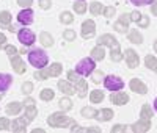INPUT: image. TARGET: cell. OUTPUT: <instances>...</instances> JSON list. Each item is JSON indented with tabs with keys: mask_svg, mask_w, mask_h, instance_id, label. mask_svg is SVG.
<instances>
[{
	"mask_svg": "<svg viewBox=\"0 0 157 133\" xmlns=\"http://www.w3.org/2000/svg\"><path fill=\"white\" fill-rule=\"evenodd\" d=\"M90 11H91V14H94V16H99L101 13L104 11V5L99 3V2H93L90 6Z\"/></svg>",
	"mask_w": 157,
	"mask_h": 133,
	"instance_id": "obj_29",
	"label": "cell"
},
{
	"mask_svg": "<svg viewBox=\"0 0 157 133\" xmlns=\"http://www.w3.org/2000/svg\"><path fill=\"white\" fill-rule=\"evenodd\" d=\"M104 86H105L107 89H110V91H118V89L124 88V82L116 75H109V77H105V80H104Z\"/></svg>",
	"mask_w": 157,
	"mask_h": 133,
	"instance_id": "obj_5",
	"label": "cell"
},
{
	"mask_svg": "<svg viewBox=\"0 0 157 133\" xmlns=\"http://www.w3.org/2000/svg\"><path fill=\"white\" fill-rule=\"evenodd\" d=\"M80 2H83V0H80Z\"/></svg>",
	"mask_w": 157,
	"mask_h": 133,
	"instance_id": "obj_59",
	"label": "cell"
},
{
	"mask_svg": "<svg viewBox=\"0 0 157 133\" xmlns=\"http://www.w3.org/2000/svg\"><path fill=\"white\" fill-rule=\"evenodd\" d=\"M90 100L93 103H101L104 100V92L101 89H94L93 92H91V96H90Z\"/></svg>",
	"mask_w": 157,
	"mask_h": 133,
	"instance_id": "obj_24",
	"label": "cell"
},
{
	"mask_svg": "<svg viewBox=\"0 0 157 133\" xmlns=\"http://www.w3.org/2000/svg\"><path fill=\"white\" fill-rule=\"evenodd\" d=\"M50 6H52L50 0H39V8L41 9H49Z\"/></svg>",
	"mask_w": 157,
	"mask_h": 133,
	"instance_id": "obj_44",
	"label": "cell"
},
{
	"mask_svg": "<svg viewBox=\"0 0 157 133\" xmlns=\"http://www.w3.org/2000/svg\"><path fill=\"white\" fill-rule=\"evenodd\" d=\"M91 58H93L94 61H101V60L105 58V52H104V47H102V46L94 47L93 50H91Z\"/></svg>",
	"mask_w": 157,
	"mask_h": 133,
	"instance_id": "obj_21",
	"label": "cell"
},
{
	"mask_svg": "<svg viewBox=\"0 0 157 133\" xmlns=\"http://www.w3.org/2000/svg\"><path fill=\"white\" fill-rule=\"evenodd\" d=\"M6 42V36L3 35V33H0V49L3 47V44Z\"/></svg>",
	"mask_w": 157,
	"mask_h": 133,
	"instance_id": "obj_51",
	"label": "cell"
},
{
	"mask_svg": "<svg viewBox=\"0 0 157 133\" xmlns=\"http://www.w3.org/2000/svg\"><path fill=\"white\" fill-rule=\"evenodd\" d=\"M96 64H94V60L93 58H83L80 63L77 64V74H80L83 77H88L91 75V72L94 71Z\"/></svg>",
	"mask_w": 157,
	"mask_h": 133,
	"instance_id": "obj_4",
	"label": "cell"
},
{
	"mask_svg": "<svg viewBox=\"0 0 157 133\" xmlns=\"http://www.w3.org/2000/svg\"><path fill=\"white\" fill-rule=\"evenodd\" d=\"M17 39L24 46H32L35 42V33L32 30H29V28H22L17 33Z\"/></svg>",
	"mask_w": 157,
	"mask_h": 133,
	"instance_id": "obj_7",
	"label": "cell"
},
{
	"mask_svg": "<svg viewBox=\"0 0 157 133\" xmlns=\"http://www.w3.org/2000/svg\"><path fill=\"white\" fill-rule=\"evenodd\" d=\"M130 22H132V20H130V14H123L120 19L116 20V24L113 25V28H115L116 31H120V33H126Z\"/></svg>",
	"mask_w": 157,
	"mask_h": 133,
	"instance_id": "obj_10",
	"label": "cell"
},
{
	"mask_svg": "<svg viewBox=\"0 0 157 133\" xmlns=\"http://www.w3.org/2000/svg\"><path fill=\"white\" fill-rule=\"evenodd\" d=\"M151 13L154 16H157V2H154L152 5H151Z\"/></svg>",
	"mask_w": 157,
	"mask_h": 133,
	"instance_id": "obj_53",
	"label": "cell"
},
{
	"mask_svg": "<svg viewBox=\"0 0 157 133\" xmlns=\"http://www.w3.org/2000/svg\"><path fill=\"white\" fill-rule=\"evenodd\" d=\"M96 110L94 108H90V106H85V108H82V114H83V117H96Z\"/></svg>",
	"mask_w": 157,
	"mask_h": 133,
	"instance_id": "obj_34",
	"label": "cell"
},
{
	"mask_svg": "<svg viewBox=\"0 0 157 133\" xmlns=\"http://www.w3.org/2000/svg\"><path fill=\"white\" fill-rule=\"evenodd\" d=\"M129 86H130V89H132L134 92H137V94H146V92H148L146 85L143 83L141 80H138V78H132V80H130Z\"/></svg>",
	"mask_w": 157,
	"mask_h": 133,
	"instance_id": "obj_11",
	"label": "cell"
},
{
	"mask_svg": "<svg viewBox=\"0 0 157 133\" xmlns=\"http://www.w3.org/2000/svg\"><path fill=\"white\" fill-rule=\"evenodd\" d=\"M29 61H30L32 66H35L36 69H43L49 63V57L46 55V52H43L41 49H35V50H32L29 53Z\"/></svg>",
	"mask_w": 157,
	"mask_h": 133,
	"instance_id": "obj_1",
	"label": "cell"
},
{
	"mask_svg": "<svg viewBox=\"0 0 157 133\" xmlns=\"http://www.w3.org/2000/svg\"><path fill=\"white\" fill-rule=\"evenodd\" d=\"M145 64H146L148 69H152V71L157 69V60H155L152 55H148V57L145 58Z\"/></svg>",
	"mask_w": 157,
	"mask_h": 133,
	"instance_id": "obj_30",
	"label": "cell"
},
{
	"mask_svg": "<svg viewBox=\"0 0 157 133\" xmlns=\"http://www.w3.org/2000/svg\"><path fill=\"white\" fill-rule=\"evenodd\" d=\"M71 131H72V133H77V131H85V128H82V127H78V125H75L74 128H71Z\"/></svg>",
	"mask_w": 157,
	"mask_h": 133,
	"instance_id": "obj_54",
	"label": "cell"
},
{
	"mask_svg": "<svg viewBox=\"0 0 157 133\" xmlns=\"http://www.w3.org/2000/svg\"><path fill=\"white\" fill-rule=\"evenodd\" d=\"M75 89H77V94L80 99H83L86 96V89H88V85L85 80H78V82L75 83Z\"/></svg>",
	"mask_w": 157,
	"mask_h": 133,
	"instance_id": "obj_22",
	"label": "cell"
},
{
	"mask_svg": "<svg viewBox=\"0 0 157 133\" xmlns=\"http://www.w3.org/2000/svg\"><path fill=\"white\" fill-rule=\"evenodd\" d=\"M129 41L134 42V44H141L143 42V38H141L140 31L138 30H130L129 31Z\"/></svg>",
	"mask_w": 157,
	"mask_h": 133,
	"instance_id": "obj_23",
	"label": "cell"
},
{
	"mask_svg": "<svg viewBox=\"0 0 157 133\" xmlns=\"http://www.w3.org/2000/svg\"><path fill=\"white\" fill-rule=\"evenodd\" d=\"M11 66H13V69L16 71V74H24L25 72V64H24V61L21 60L19 55L11 57Z\"/></svg>",
	"mask_w": 157,
	"mask_h": 133,
	"instance_id": "obj_16",
	"label": "cell"
},
{
	"mask_svg": "<svg viewBox=\"0 0 157 133\" xmlns=\"http://www.w3.org/2000/svg\"><path fill=\"white\" fill-rule=\"evenodd\" d=\"M151 128V122H149V119H140L138 122H135L132 125V131L134 133H146L148 130Z\"/></svg>",
	"mask_w": 157,
	"mask_h": 133,
	"instance_id": "obj_13",
	"label": "cell"
},
{
	"mask_svg": "<svg viewBox=\"0 0 157 133\" xmlns=\"http://www.w3.org/2000/svg\"><path fill=\"white\" fill-rule=\"evenodd\" d=\"M60 106H61V110H71L72 108V102L69 99H66V97H63L60 100Z\"/></svg>",
	"mask_w": 157,
	"mask_h": 133,
	"instance_id": "obj_35",
	"label": "cell"
},
{
	"mask_svg": "<svg viewBox=\"0 0 157 133\" xmlns=\"http://www.w3.org/2000/svg\"><path fill=\"white\" fill-rule=\"evenodd\" d=\"M27 119L25 117H21V119H14L13 121V127H11V130L14 131V133H25L27 131Z\"/></svg>",
	"mask_w": 157,
	"mask_h": 133,
	"instance_id": "obj_14",
	"label": "cell"
},
{
	"mask_svg": "<svg viewBox=\"0 0 157 133\" xmlns=\"http://www.w3.org/2000/svg\"><path fill=\"white\" fill-rule=\"evenodd\" d=\"M39 97H41V100H44V102H49V100H52L55 97V94H54V91H52V89L46 88V89H43L41 92H39Z\"/></svg>",
	"mask_w": 157,
	"mask_h": 133,
	"instance_id": "obj_26",
	"label": "cell"
},
{
	"mask_svg": "<svg viewBox=\"0 0 157 133\" xmlns=\"http://www.w3.org/2000/svg\"><path fill=\"white\" fill-rule=\"evenodd\" d=\"M58 88H60V91L63 92V94H66V96H72L75 92V88H72L71 83L64 82V80H60V82H58Z\"/></svg>",
	"mask_w": 157,
	"mask_h": 133,
	"instance_id": "obj_17",
	"label": "cell"
},
{
	"mask_svg": "<svg viewBox=\"0 0 157 133\" xmlns=\"http://www.w3.org/2000/svg\"><path fill=\"white\" fill-rule=\"evenodd\" d=\"M68 77H69V80H71V82H78V74L77 72H74V71H69L68 72Z\"/></svg>",
	"mask_w": 157,
	"mask_h": 133,
	"instance_id": "obj_48",
	"label": "cell"
},
{
	"mask_svg": "<svg viewBox=\"0 0 157 133\" xmlns=\"http://www.w3.org/2000/svg\"><path fill=\"white\" fill-rule=\"evenodd\" d=\"M155 71H157V69H155Z\"/></svg>",
	"mask_w": 157,
	"mask_h": 133,
	"instance_id": "obj_60",
	"label": "cell"
},
{
	"mask_svg": "<svg viewBox=\"0 0 157 133\" xmlns=\"http://www.w3.org/2000/svg\"><path fill=\"white\" fill-rule=\"evenodd\" d=\"M47 124L50 127H58V128H63V127H68L71 124H74V121L71 117H68L64 113H54L47 117Z\"/></svg>",
	"mask_w": 157,
	"mask_h": 133,
	"instance_id": "obj_2",
	"label": "cell"
},
{
	"mask_svg": "<svg viewBox=\"0 0 157 133\" xmlns=\"http://www.w3.org/2000/svg\"><path fill=\"white\" fill-rule=\"evenodd\" d=\"M36 114H38V110L35 108L33 105H30V106H27V110H25V116L24 117L30 122V121H33V119L36 117Z\"/></svg>",
	"mask_w": 157,
	"mask_h": 133,
	"instance_id": "obj_28",
	"label": "cell"
},
{
	"mask_svg": "<svg viewBox=\"0 0 157 133\" xmlns=\"http://www.w3.org/2000/svg\"><path fill=\"white\" fill-rule=\"evenodd\" d=\"M63 36H64V39H68V41H74V39H75V31L66 30V31L63 33Z\"/></svg>",
	"mask_w": 157,
	"mask_h": 133,
	"instance_id": "obj_41",
	"label": "cell"
},
{
	"mask_svg": "<svg viewBox=\"0 0 157 133\" xmlns=\"http://www.w3.org/2000/svg\"><path fill=\"white\" fill-rule=\"evenodd\" d=\"M10 128V121L6 117H0V131H5Z\"/></svg>",
	"mask_w": 157,
	"mask_h": 133,
	"instance_id": "obj_38",
	"label": "cell"
},
{
	"mask_svg": "<svg viewBox=\"0 0 157 133\" xmlns=\"http://www.w3.org/2000/svg\"><path fill=\"white\" fill-rule=\"evenodd\" d=\"M154 50L157 52V39H155V42H154Z\"/></svg>",
	"mask_w": 157,
	"mask_h": 133,
	"instance_id": "obj_58",
	"label": "cell"
},
{
	"mask_svg": "<svg viewBox=\"0 0 157 133\" xmlns=\"http://www.w3.org/2000/svg\"><path fill=\"white\" fill-rule=\"evenodd\" d=\"M10 22H11L10 11H2V13H0V27H8Z\"/></svg>",
	"mask_w": 157,
	"mask_h": 133,
	"instance_id": "obj_27",
	"label": "cell"
},
{
	"mask_svg": "<svg viewBox=\"0 0 157 133\" xmlns=\"http://www.w3.org/2000/svg\"><path fill=\"white\" fill-rule=\"evenodd\" d=\"M5 52L8 53L10 57H13V55H16V53H17L19 50H17V49H16L14 46H6V47H5Z\"/></svg>",
	"mask_w": 157,
	"mask_h": 133,
	"instance_id": "obj_45",
	"label": "cell"
},
{
	"mask_svg": "<svg viewBox=\"0 0 157 133\" xmlns=\"http://www.w3.org/2000/svg\"><path fill=\"white\" fill-rule=\"evenodd\" d=\"M137 24H138L140 27H148V25H149V19H148L146 16H141V19H140Z\"/></svg>",
	"mask_w": 157,
	"mask_h": 133,
	"instance_id": "obj_49",
	"label": "cell"
},
{
	"mask_svg": "<svg viewBox=\"0 0 157 133\" xmlns=\"http://www.w3.org/2000/svg\"><path fill=\"white\" fill-rule=\"evenodd\" d=\"M110 102L115 105H126L129 102V96L126 92H113L110 96Z\"/></svg>",
	"mask_w": 157,
	"mask_h": 133,
	"instance_id": "obj_15",
	"label": "cell"
},
{
	"mask_svg": "<svg viewBox=\"0 0 157 133\" xmlns=\"http://www.w3.org/2000/svg\"><path fill=\"white\" fill-rule=\"evenodd\" d=\"M21 110H22V103L21 102H10L8 105H6V113L8 114H19L21 113Z\"/></svg>",
	"mask_w": 157,
	"mask_h": 133,
	"instance_id": "obj_20",
	"label": "cell"
},
{
	"mask_svg": "<svg viewBox=\"0 0 157 133\" xmlns=\"http://www.w3.org/2000/svg\"><path fill=\"white\" fill-rule=\"evenodd\" d=\"M33 133H44V128H35Z\"/></svg>",
	"mask_w": 157,
	"mask_h": 133,
	"instance_id": "obj_55",
	"label": "cell"
},
{
	"mask_svg": "<svg viewBox=\"0 0 157 133\" xmlns=\"http://www.w3.org/2000/svg\"><path fill=\"white\" fill-rule=\"evenodd\" d=\"M98 44L99 46H110L112 50H120V42H118L115 39V36H112V35H102V36H99Z\"/></svg>",
	"mask_w": 157,
	"mask_h": 133,
	"instance_id": "obj_8",
	"label": "cell"
},
{
	"mask_svg": "<svg viewBox=\"0 0 157 133\" xmlns=\"http://www.w3.org/2000/svg\"><path fill=\"white\" fill-rule=\"evenodd\" d=\"M140 19H141V13H138V11H132V13H130V20L138 22Z\"/></svg>",
	"mask_w": 157,
	"mask_h": 133,
	"instance_id": "obj_47",
	"label": "cell"
},
{
	"mask_svg": "<svg viewBox=\"0 0 157 133\" xmlns=\"http://www.w3.org/2000/svg\"><path fill=\"white\" fill-rule=\"evenodd\" d=\"M124 58H126V63H127V66L130 69H135L137 66L140 64V58H138L137 52L134 49H127L124 52Z\"/></svg>",
	"mask_w": 157,
	"mask_h": 133,
	"instance_id": "obj_6",
	"label": "cell"
},
{
	"mask_svg": "<svg viewBox=\"0 0 157 133\" xmlns=\"http://www.w3.org/2000/svg\"><path fill=\"white\" fill-rule=\"evenodd\" d=\"M130 2L137 6H140V5H151V3H154V0H130Z\"/></svg>",
	"mask_w": 157,
	"mask_h": 133,
	"instance_id": "obj_42",
	"label": "cell"
},
{
	"mask_svg": "<svg viewBox=\"0 0 157 133\" xmlns=\"http://www.w3.org/2000/svg\"><path fill=\"white\" fill-rule=\"evenodd\" d=\"M94 33H96V24L91 20V19H88V20H85L83 24H82V38L83 39H88V38H91V36H94Z\"/></svg>",
	"mask_w": 157,
	"mask_h": 133,
	"instance_id": "obj_9",
	"label": "cell"
},
{
	"mask_svg": "<svg viewBox=\"0 0 157 133\" xmlns=\"http://www.w3.org/2000/svg\"><path fill=\"white\" fill-rule=\"evenodd\" d=\"M126 130H127V125H124V124H118V125L112 127V133H123Z\"/></svg>",
	"mask_w": 157,
	"mask_h": 133,
	"instance_id": "obj_37",
	"label": "cell"
},
{
	"mask_svg": "<svg viewBox=\"0 0 157 133\" xmlns=\"http://www.w3.org/2000/svg\"><path fill=\"white\" fill-rule=\"evenodd\" d=\"M32 91H33V83L25 82V83L22 85V92H24V94H30Z\"/></svg>",
	"mask_w": 157,
	"mask_h": 133,
	"instance_id": "obj_39",
	"label": "cell"
},
{
	"mask_svg": "<svg viewBox=\"0 0 157 133\" xmlns=\"http://www.w3.org/2000/svg\"><path fill=\"white\" fill-rule=\"evenodd\" d=\"M85 131H88V133H101V130H99L98 127H90V128H85Z\"/></svg>",
	"mask_w": 157,
	"mask_h": 133,
	"instance_id": "obj_50",
	"label": "cell"
},
{
	"mask_svg": "<svg viewBox=\"0 0 157 133\" xmlns=\"http://www.w3.org/2000/svg\"><path fill=\"white\" fill-rule=\"evenodd\" d=\"M102 75H104L102 71H96V72L93 71V72H91V77H93V82L94 83H101L102 82Z\"/></svg>",
	"mask_w": 157,
	"mask_h": 133,
	"instance_id": "obj_36",
	"label": "cell"
},
{
	"mask_svg": "<svg viewBox=\"0 0 157 133\" xmlns=\"http://www.w3.org/2000/svg\"><path fill=\"white\" fill-rule=\"evenodd\" d=\"M63 71V66L60 63H54L49 69L46 71H36L35 72V78L36 80H47L49 77H58Z\"/></svg>",
	"mask_w": 157,
	"mask_h": 133,
	"instance_id": "obj_3",
	"label": "cell"
},
{
	"mask_svg": "<svg viewBox=\"0 0 157 133\" xmlns=\"http://www.w3.org/2000/svg\"><path fill=\"white\" fill-rule=\"evenodd\" d=\"M112 60L113 61H121L123 60V53H121V50H112Z\"/></svg>",
	"mask_w": 157,
	"mask_h": 133,
	"instance_id": "obj_40",
	"label": "cell"
},
{
	"mask_svg": "<svg viewBox=\"0 0 157 133\" xmlns=\"http://www.w3.org/2000/svg\"><path fill=\"white\" fill-rule=\"evenodd\" d=\"M60 20H61L63 24H72V20H74V16L71 14L69 11H63L61 14H60Z\"/></svg>",
	"mask_w": 157,
	"mask_h": 133,
	"instance_id": "obj_31",
	"label": "cell"
},
{
	"mask_svg": "<svg viewBox=\"0 0 157 133\" xmlns=\"http://www.w3.org/2000/svg\"><path fill=\"white\" fill-rule=\"evenodd\" d=\"M16 2H17V5H21L24 8H30L32 3H33V0H16Z\"/></svg>",
	"mask_w": 157,
	"mask_h": 133,
	"instance_id": "obj_46",
	"label": "cell"
},
{
	"mask_svg": "<svg viewBox=\"0 0 157 133\" xmlns=\"http://www.w3.org/2000/svg\"><path fill=\"white\" fill-rule=\"evenodd\" d=\"M74 11L78 13V14H83V13L86 11V5H85V2H80V0H77V2L74 3Z\"/></svg>",
	"mask_w": 157,
	"mask_h": 133,
	"instance_id": "obj_32",
	"label": "cell"
},
{
	"mask_svg": "<svg viewBox=\"0 0 157 133\" xmlns=\"http://www.w3.org/2000/svg\"><path fill=\"white\" fill-rule=\"evenodd\" d=\"M41 44L44 47H52L54 46V38H52L47 31H43L41 33Z\"/></svg>",
	"mask_w": 157,
	"mask_h": 133,
	"instance_id": "obj_25",
	"label": "cell"
},
{
	"mask_svg": "<svg viewBox=\"0 0 157 133\" xmlns=\"http://www.w3.org/2000/svg\"><path fill=\"white\" fill-rule=\"evenodd\" d=\"M24 103H25V106H30V105H33V103H35V100H33L32 97H27V99L24 100Z\"/></svg>",
	"mask_w": 157,
	"mask_h": 133,
	"instance_id": "obj_52",
	"label": "cell"
},
{
	"mask_svg": "<svg viewBox=\"0 0 157 133\" xmlns=\"http://www.w3.org/2000/svg\"><path fill=\"white\" fill-rule=\"evenodd\" d=\"M141 117L143 119H151L152 117V111H151L149 105H143L141 106Z\"/></svg>",
	"mask_w": 157,
	"mask_h": 133,
	"instance_id": "obj_33",
	"label": "cell"
},
{
	"mask_svg": "<svg viewBox=\"0 0 157 133\" xmlns=\"http://www.w3.org/2000/svg\"><path fill=\"white\" fill-rule=\"evenodd\" d=\"M104 16H105V17H112L113 14H115V8L113 6H107V8H104Z\"/></svg>",
	"mask_w": 157,
	"mask_h": 133,
	"instance_id": "obj_43",
	"label": "cell"
},
{
	"mask_svg": "<svg viewBox=\"0 0 157 133\" xmlns=\"http://www.w3.org/2000/svg\"><path fill=\"white\" fill-rule=\"evenodd\" d=\"M13 83V77L8 74H0V91H6Z\"/></svg>",
	"mask_w": 157,
	"mask_h": 133,
	"instance_id": "obj_19",
	"label": "cell"
},
{
	"mask_svg": "<svg viewBox=\"0 0 157 133\" xmlns=\"http://www.w3.org/2000/svg\"><path fill=\"white\" fill-rule=\"evenodd\" d=\"M154 108H155V111H157V99L154 100Z\"/></svg>",
	"mask_w": 157,
	"mask_h": 133,
	"instance_id": "obj_57",
	"label": "cell"
},
{
	"mask_svg": "<svg viewBox=\"0 0 157 133\" xmlns=\"http://www.w3.org/2000/svg\"><path fill=\"white\" fill-rule=\"evenodd\" d=\"M17 20L22 24V25H30L33 22V11L30 8H25L22 9L19 14H17Z\"/></svg>",
	"mask_w": 157,
	"mask_h": 133,
	"instance_id": "obj_12",
	"label": "cell"
},
{
	"mask_svg": "<svg viewBox=\"0 0 157 133\" xmlns=\"http://www.w3.org/2000/svg\"><path fill=\"white\" fill-rule=\"evenodd\" d=\"M8 30H10V31H16V28H14L13 25H8Z\"/></svg>",
	"mask_w": 157,
	"mask_h": 133,
	"instance_id": "obj_56",
	"label": "cell"
},
{
	"mask_svg": "<svg viewBox=\"0 0 157 133\" xmlns=\"http://www.w3.org/2000/svg\"><path fill=\"white\" fill-rule=\"evenodd\" d=\"M112 117H113V111L110 108H104V110H101V111L96 113V119H98V121H101V122L110 121Z\"/></svg>",
	"mask_w": 157,
	"mask_h": 133,
	"instance_id": "obj_18",
	"label": "cell"
}]
</instances>
